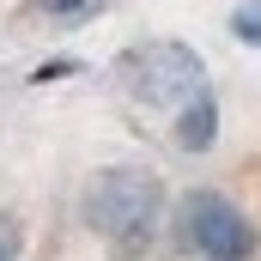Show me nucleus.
<instances>
[{"label":"nucleus","instance_id":"6","mask_svg":"<svg viewBox=\"0 0 261 261\" xmlns=\"http://www.w3.org/2000/svg\"><path fill=\"white\" fill-rule=\"evenodd\" d=\"M37 6H43L49 18H85V12H97L103 0H37Z\"/></svg>","mask_w":261,"mask_h":261},{"label":"nucleus","instance_id":"7","mask_svg":"<svg viewBox=\"0 0 261 261\" xmlns=\"http://www.w3.org/2000/svg\"><path fill=\"white\" fill-rule=\"evenodd\" d=\"M0 261H18V231L12 225H0Z\"/></svg>","mask_w":261,"mask_h":261},{"label":"nucleus","instance_id":"4","mask_svg":"<svg viewBox=\"0 0 261 261\" xmlns=\"http://www.w3.org/2000/svg\"><path fill=\"white\" fill-rule=\"evenodd\" d=\"M170 134H176V146H182V152H206V146L219 140V97H213V91H200L189 110H176V116H170Z\"/></svg>","mask_w":261,"mask_h":261},{"label":"nucleus","instance_id":"3","mask_svg":"<svg viewBox=\"0 0 261 261\" xmlns=\"http://www.w3.org/2000/svg\"><path fill=\"white\" fill-rule=\"evenodd\" d=\"M176 231L182 243L206 261H249L255 255V225L237 200H225L219 189H189L176 206Z\"/></svg>","mask_w":261,"mask_h":261},{"label":"nucleus","instance_id":"2","mask_svg":"<svg viewBox=\"0 0 261 261\" xmlns=\"http://www.w3.org/2000/svg\"><path fill=\"white\" fill-rule=\"evenodd\" d=\"M116 85L128 91L140 110H158V116H176L189 110L200 91H213L206 61H200L189 43L176 37H152V43H134L116 55Z\"/></svg>","mask_w":261,"mask_h":261},{"label":"nucleus","instance_id":"5","mask_svg":"<svg viewBox=\"0 0 261 261\" xmlns=\"http://www.w3.org/2000/svg\"><path fill=\"white\" fill-rule=\"evenodd\" d=\"M231 31H237V43H255L261 49V6H237L231 12Z\"/></svg>","mask_w":261,"mask_h":261},{"label":"nucleus","instance_id":"1","mask_svg":"<svg viewBox=\"0 0 261 261\" xmlns=\"http://www.w3.org/2000/svg\"><path fill=\"white\" fill-rule=\"evenodd\" d=\"M85 225L116 249L122 261L146 255L158 225H164V189L152 170H134V164H110L91 176L85 189Z\"/></svg>","mask_w":261,"mask_h":261}]
</instances>
